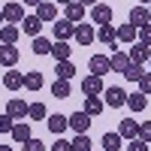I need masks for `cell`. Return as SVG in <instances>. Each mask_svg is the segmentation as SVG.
<instances>
[{"label": "cell", "instance_id": "17", "mask_svg": "<svg viewBox=\"0 0 151 151\" xmlns=\"http://www.w3.org/2000/svg\"><path fill=\"white\" fill-rule=\"evenodd\" d=\"M3 88H6V91H21V88H24V73L6 70L3 73Z\"/></svg>", "mask_w": 151, "mask_h": 151}, {"label": "cell", "instance_id": "27", "mask_svg": "<svg viewBox=\"0 0 151 151\" xmlns=\"http://www.w3.org/2000/svg\"><path fill=\"white\" fill-rule=\"evenodd\" d=\"M12 139H15L18 145H24L30 139V124H24V121H15V127H12Z\"/></svg>", "mask_w": 151, "mask_h": 151}, {"label": "cell", "instance_id": "14", "mask_svg": "<svg viewBox=\"0 0 151 151\" xmlns=\"http://www.w3.org/2000/svg\"><path fill=\"white\" fill-rule=\"evenodd\" d=\"M127 52H130V60H133V64H148V58H151V45H145V42H133Z\"/></svg>", "mask_w": 151, "mask_h": 151}, {"label": "cell", "instance_id": "45", "mask_svg": "<svg viewBox=\"0 0 151 151\" xmlns=\"http://www.w3.org/2000/svg\"><path fill=\"white\" fill-rule=\"evenodd\" d=\"M55 3H60V6H67V3H73V0H55Z\"/></svg>", "mask_w": 151, "mask_h": 151}, {"label": "cell", "instance_id": "26", "mask_svg": "<svg viewBox=\"0 0 151 151\" xmlns=\"http://www.w3.org/2000/svg\"><path fill=\"white\" fill-rule=\"evenodd\" d=\"M124 139H121V133H103V151H121Z\"/></svg>", "mask_w": 151, "mask_h": 151}, {"label": "cell", "instance_id": "5", "mask_svg": "<svg viewBox=\"0 0 151 151\" xmlns=\"http://www.w3.org/2000/svg\"><path fill=\"white\" fill-rule=\"evenodd\" d=\"M88 70H91L94 76H106V73H112V58H106V55H91Z\"/></svg>", "mask_w": 151, "mask_h": 151}, {"label": "cell", "instance_id": "28", "mask_svg": "<svg viewBox=\"0 0 151 151\" xmlns=\"http://www.w3.org/2000/svg\"><path fill=\"white\" fill-rule=\"evenodd\" d=\"M55 76H58V79H73V76H76V67H73V60H58V64H55Z\"/></svg>", "mask_w": 151, "mask_h": 151}, {"label": "cell", "instance_id": "34", "mask_svg": "<svg viewBox=\"0 0 151 151\" xmlns=\"http://www.w3.org/2000/svg\"><path fill=\"white\" fill-rule=\"evenodd\" d=\"M27 118H30V121H42V118H48V112H45V106H42V103H30Z\"/></svg>", "mask_w": 151, "mask_h": 151}, {"label": "cell", "instance_id": "35", "mask_svg": "<svg viewBox=\"0 0 151 151\" xmlns=\"http://www.w3.org/2000/svg\"><path fill=\"white\" fill-rule=\"evenodd\" d=\"M12 127H15V118H12L9 112H3V115H0V133H12Z\"/></svg>", "mask_w": 151, "mask_h": 151}, {"label": "cell", "instance_id": "13", "mask_svg": "<svg viewBox=\"0 0 151 151\" xmlns=\"http://www.w3.org/2000/svg\"><path fill=\"white\" fill-rule=\"evenodd\" d=\"M36 15L42 18V24H52V21H58V3H52V0H42V3L36 6Z\"/></svg>", "mask_w": 151, "mask_h": 151}, {"label": "cell", "instance_id": "4", "mask_svg": "<svg viewBox=\"0 0 151 151\" xmlns=\"http://www.w3.org/2000/svg\"><path fill=\"white\" fill-rule=\"evenodd\" d=\"M3 18H6V24H21L24 21V3H21V0L6 3L3 6Z\"/></svg>", "mask_w": 151, "mask_h": 151}, {"label": "cell", "instance_id": "2", "mask_svg": "<svg viewBox=\"0 0 151 151\" xmlns=\"http://www.w3.org/2000/svg\"><path fill=\"white\" fill-rule=\"evenodd\" d=\"M97 40L103 42L106 48L118 52V30H115V24H100V27H97Z\"/></svg>", "mask_w": 151, "mask_h": 151}, {"label": "cell", "instance_id": "9", "mask_svg": "<svg viewBox=\"0 0 151 151\" xmlns=\"http://www.w3.org/2000/svg\"><path fill=\"white\" fill-rule=\"evenodd\" d=\"M73 40L79 42V45H91L97 40V30L91 27V24H76V33H73Z\"/></svg>", "mask_w": 151, "mask_h": 151}, {"label": "cell", "instance_id": "7", "mask_svg": "<svg viewBox=\"0 0 151 151\" xmlns=\"http://www.w3.org/2000/svg\"><path fill=\"white\" fill-rule=\"evenodd\" d=\"M52 27H55V40H73V33H76V24H73L70 18L52 21Z\"/></svg>", "mask_w": 151, "mask_h": 151}, {"label": "cell", "instance_id": "3", "mask_svg": "<svg viewBox=\"0 0 151 151\" xmlns=\"http://www.w3.org/2000/svg\"><path fill=\"white\" fill-rule=\"evenodd\" d=\"M106 91V88H103V76H85V79H82V94L85 97H100V94H103Z\"/></svg>", "mask_w": 151, "mask_h": 151}, {"label": "cell", "instance_id": "48", "mask_svg": "<svg viewBox=\"0 0 151 151\" xmlns=\"http://www.w3.org/2000/svg\"><path fill=\"white\" fill-rule=\"evenodd\" d=\"M148 12H151V3H148Z\"/></svg>", "mask_w": 151, "mask_h": 151}, {"label": "cell", "instance_id": "1", "mask_svg": "<svg viewBox=\"0 0 151 151\" xmlns=\"http://www.w3.org/2000/svg\"><path fill=\"white\" fill-rule=\"evenodd\" d=\"M103 103L112 106V109L127 106V91H124V88H118V85H112V88H106V91H103Z\"/></svg>", "mask_w": 151, "mask_h": 151}, {"label": "cell", "instance_id": "43", "mask_svg": "<svg viewBox=\"0 0 151 151\" xmlns=\"http://www.w3.org/2000/svg\"><path fill=\"white\" fill-rule=\"evenodd\" d=\"M82 6H94V3H100V0H79Z\"/></svg>", "mask_w": 151, "mask_h": 151}, {"label": "cell", "instance_id": "21", "mask_svg": "<svg viewBox=\"0 0 151 151\" xmlns=\"http://www.w3.org/2000/svg\"><path fill=\"white\" fill-rule=\"evenodd\" d=\"M130 64H133V60H130V52H124V48L112 52V70H115V73H124Z\"/></svg>", "mask_w": 151, "mask_h": 151}, {"label": "cell", "instance_id": "39", "mask_svg": "<svg viewBox=\"0 0 151 151\" xmlns=\"http://www.w3.org/2000/svg\"><path fill=\"white\" fill-rule=\"evenodd\" d=\"M139 139H145V142L151 145V121H142V124H139Z\"/></svg>", "mask_w": 151, "mask_h": 151}, {"label": "cell", "instance_id": "37", "mask_svg": "<svg viewBox=\"0 0 151 151\" xmlns=\"http://www.w3.org/2000/svg\"><path fill=\"white\" fill-rule=\"evenodd\" d=\"M136 85H139V91H142L145 97H151V73H145V76H142V79L136 82Z\"/></svg>", "mask_w": 151, "mask_h": 151}, {"label": "cell", "instance_id": "42", "mask_svg": "<svg viewBox=\"0 0 151 151\" xmlns=\"http://www.w3.org/2000/svg\"><path fill=\"white\" fill-rule=\"evenodd\" d=\"M21 3H24V6H40L42 0H21Z\"/></svg>", "mask_w": 151, "mask_h": 151}, {"label": "cell", "instance_id": "46", "mask_svg": "<svg viewBox=\"0 0 151 151\" xmlns=\"http://www.w3.org/2000/svg\"><path fill=\"white\" fill-rule=\"evenodd\" d=\"M0 151H12V148H9V145H0Z\"/></svg>", "mask_w": 151, "mask_h": 151}, {"label": "cell", "instance_id": "6", "mask_svg": "<svg viewBox=\"0 0 151 151\" xmlns=\"http://www.w3.org/2000/svg\"><path fill=\"white\" fill-rule=\"evenodd\" d=\"M88 127H91V115H88L85 109L70 115V130H73V133H88Z\"/></svg>", "mask_w": 151, "mask_h": 151}, {"label": "cell", "instance_id": "19", "mask_svg": "<svg viewBox=\"0 0 151 151\" xmlns=\"http://www.w3.org/2000/svg\"><path fill=\"white\" fill-rule=\"evenodd\" d=\"M40 30H42V18H40V15H24V21H21V33L40 36Z\"/></svg>", "mask_w": 151, "mask_h": 151}, {"label": "cell", "instance_id": "38", "mask_svg": "<svg viewBox=\"0 0 151 151\" xmlns=\"http://www.w3.org/2000/svg\"><path fill=\"white\" fill-rule=\"evenodd\" d=\"M127 151H148V142L136 136V139H130V142H127Z\"/></svg>", "mask_w": 151, "mask_h": 151}, {"label": "cell", "instance_id": "15", "mask_svg": "<svg viewBox=\"0 0 151 151\" xmlns=\"http://www.w3.org/2000/svg\"><path fill=\"white\" fill-rule=\"evenodd\" d=\"M127 21L133 24V27H142V24H148V21H151L148 6H142V3H139V6H133V9H130V15H127Z\"/></svg>", "mask_w": 151, "mask_h": 151}, {"label": "cell", "instance_id": "41", "mask_svg": "<svg viewBox=\"0 0 151 151\" xmlns=\"http://www.w3.org/2000/svg\"><path fill=\"white\" fill-rule=\"evenodd\" d=\"M52 151H73V142H70V139H58V142L52 145Z\"/></svg>", "mask_w": 151, "mask_h": 151}, {"label": "cell", "instance_id": "31", "mask_svg": "<svg viewBox=\"0 0 151 151\" xmlns=\"http://www.w3.org/2000/svg\"><path fill=\"white\" fill-rule=\"evenodd\" d=\"M121 76H124V79H127V82H139L142 76H145V64H130V67L124 70Z\"/></svg>", "mask_w": 151, "mask_h": 151}, {"label": "cell", "instance_id": "20", "mask_svg": "<svg viewBox=\"0 0 151 151\" xmlns=\"http://www.w3.org/2000/svg\"><path fill=\"white\" fill-rule=\"evenodd\" d=\"M18 36H21V27H15V24H3L0 27V42L3 45H15Z\"/></svg>", "mask_w": 151, "mask_h": 151}, {"label": "cell", "instance_id": "24", "mask_svg": "<svg viewBox=\"0 0 151 151\" xmlns=\"http://www.w3.org/2000/svg\"><path fill=\"white\" fill-rule=\"evenodd\" d=\"M148 106V97L142 94V91H133V94H127V109L130 112H142Z\"/></svg>", "mask_w": 151, "mask_h": 151}, {"label": "cell", "instance_id": "10", "mask_svg": "<svg viewBox=\"0 0 151 151\" xmlns=\"http://www.w3.org/2000/svg\"><path fill=\"white\" fill-rule=\"evenodd\" d=\"M118 133H121V139H136L139 136V121L136 118H124V121H118Z\"/></svg>", "mask_w": 151, "mask_h": 151}, {"label": "cell", "instance_id": "12", "mask_svg": "<svg viewBox=\"0 0 151 151\" xmlns=\"http://www.w3.org/2000/svg\"><path fill=\"white\" fill-rule=\"evenodd\" d=\"M27 103H24V100L21 97H9V103H6V112H9V115L12 118H15V121H21V118H27Z\"/></svg>", "mask_w": 151, "mask_h": 151}, {"label": "cell", "instance_id": "23", "mask_svg": "<svg viewBox=\"0 0 151 151\" xmlns=\"http://www.w3.org/2000/svg\"><path fill=\"white\" fill-rule=\"evenodd\" d=\"M52 55H55V60H70V55H73V45H70V40H55V45H52Z\"/></svg>", "mask_w": 151, "mask_h": 151}, {"label": "cell", "instance_id": "25", "mask_svg": "<svg viewBox=\"0 0 151 151\" xmlns=\"http://www.w3.org/2000/svg\"><path fill=\"white\" fill-rule=\"evenodd\" d=\"M70 94H73V88H70V82H67V79H55V82H52V97L67 100Z\"/></svg>", "mask_w": 151, "mask_h": 151}, {"label": "cell", "instance_id": "18", "mask_svg": "<svg viewBox=\"0 0 151 151\" xmlns=\"http://www.w3.org/2000/svg\"><path fill=\"white\" fill-rule=\"evenodd\" d=\"M45 124H48V130H52L55 136H60V133L70 127V115H58V112H55V115L45 118Z\"/></svg>", "mask_w": 151, "mask_h": 151}, {"label": "cell", "instance_id": "36", "mask_svg": "<svg viewBox=\"0 0 151 151\" xmlns=\"http://www.w3.org/2000/svg\"><path fill=\"white\" fill-rule=\"evenodd\" d=\"M21 151H45V145H42L40 139H33V136H30V139L21 145Z\"/></svg>", "mask_w": 151, "mask_h": 151}, {"label": "cell", "instance_id": "22", "mask_svg": "<svg viewBox=\"0 0 151 151\" xmlns=\"http://www.w3.org/2000/svg\"><path fill=\"white\" fill-rule=\"evenodd\" d=\"M64 9H67V15H64V18H70L73 24H82V21H85V6L79 3V0H73V3H67Z\"/></svg>", "mask_w": 151, "mask_h": 151}, {"label": "cell", "instance_id": "11", "mask_svg": "<svg viewBox=\"0 0 151 151\" xmlns=\"http://www.w3.org/2000/svg\"><path fill=\"white\" fill-rule=\"evenodd\" d=\"M91 21H94V24H112V6L94 3V6H91Z\"/></svg>", "mask_w": 151, "mask_h": 151}, {"label": "cell", "instance_id": "8", "mask_svg": "<svg viewBox=\"0 0 151 151\" xmlns=\"http://www.w3.org/2000/svg\"><path fill=\"white\" fill-rule=\"evenodd\" d=\"M18 48L15 45H3V42H0V67H6V70H12V67H15L18 64Z\"/></svg>", "mask_w": 151, "mask_h": 151}, {"label": "cell", "instance_id": "47", "mask_svg": "<svg viewBox=\"0 0 151 151\" xmlns=\"http://www.w3.org/2000/svg\"><path fill=\"white\" fill-rule=\"evenodd\" d=\"M139 3H142V6H148V3H151V0H139Z\"/></svg>", "mask_w": 151, "mask_h": 151}, {"label": "cell", "instance_id": "49", "mask_svg": "<svg viewBox=\"0 0 151 151\" xmlns=\"http://www.w3.org/2000/svg\"><path fill=\"white\" fill-rule=\"evenodd\" d=\"M148 64H151V58H148Z\"/></svg>", "mask_w": 151, "mask_h": 151}, {"label": "cell", "instance_id": "40", "mask_svg": "<svg viewBox=\"0 0 151 151\" xmlns=\"http://www.w3.org/2000/svg\"><path fill=\"white\" fill-rule=\"evenodd\" d=\"M139 42L151 45V21H148V24H142V27H139Z\"/></svg>", "mask_w": 151, "mask_h": 151}, {"label": "cell", "instance_id": "16", "mask_svg": "<svg viewBox=\"0 0 151 151\" xmlns=\"http://www.w3.org/2000/svg\"><path fill=\"white\" fill-rule=\"evenodd\" d=\"M115 30H118V42H130V45L139 42V27H133L130 21H127V24H118Z\"/></svg>", "mask_w": 151, "mask_h": 151}, {"label": "cell", "instance_id": "29", "mask_svg": "<svg viewBox=\"0 0 151 151\" xmlns=\"http://www.w3.org/2000/svg\"><path fill=\"white\" fill-rule=\"evenodd\" d=\"M24 88H27V91H40V88H42V73L40 70L24 73Z\"/></svg>", "mask_w": 151, "mask_h": 151}, {"label": "cell", "instance_id": "44", "mask_svg": "<svg viewBox=\"0 0 151 151\" xmlns=\"http://www.w3.org/2000/svg\"><path fill=\"white\" fill-rule=\"evenodd\" d=\"M3 24H6V18H3V9H0V27H3Z\"/></svg>", "mask_w": 151, "mask_h": 151}, {"label": "cell", "instance_id": "32", "mask_svg": "<svg viewBox=\"0 0 151 151\" xmlns=\"http://www.w3.org/2000/svg\"><path fill=\"white\" fill-rule=\"evenodd\" d=\"M85 112L91 118H97L100 112H103V100H100V97H85Z\"/></svg>", "mask_w": 151, "mask_h": 151}, {"label": "cell", "instance_id": "33", "mask_svg": "<svg viewBox=\"0 0 151 151\" xmlns=\"http://www.w3.org/2000/svg\"><path fill=\"white\" fill-rule=\"evenodd\" d=\"M91 145H94V142L88 139V133H76V139H73V151H94Z\"/></svg>", "mask_w": 151, "mask_h": 151}, {"label": "cell", "instance_id": "30", "mask_svg": "<svg viewBox=\"0 0 151 151\" xmlns=\"http://www.w3.org/2000/svg\"><path fill=\"white\" fill-rule=\"evenodd\" d=\"M52 45L55 42L45 40V36H33V45L30 48H33V55H52Z\"/></svg>", "mask_w": 151, "mask_h": 151}]
</instances>
